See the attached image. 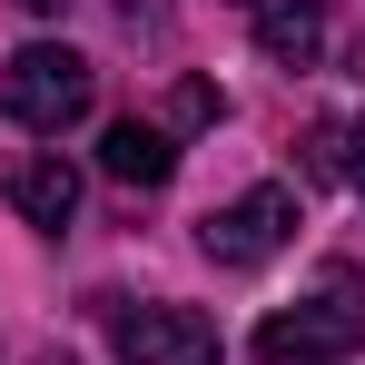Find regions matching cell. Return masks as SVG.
Returning <instances> with one entry per match:
<instances>
[{
	"label": "cell",
	"mask_w": 365,
	"mask_h": 365,
	"mask_svg": "<svg viewBox=\"0 0 365 365\" xmlns=\"http://www.w3.org/2000/svg\"><path fill=\"white\" fill-rule=\"evenodd\" d=\"M365 346V277L356 267H326V287L306 306H277L257 326V365H346Z\"/></svg>",
	"instance_id": "obj_1"
},
{
	"label": "cell",
	"mask_w": 365,
	"mask_h": 365,
	"mask_svg": "<svg viewBox=\"0 0 365 365\" xmlns=\"http://www.w3.org/2000/svg\"><path fill=\"white\" fill-rule=\"evenodd\" d=\"M89 99H99V69L79 60V50H60V40H30V50H10V69H0V109H10V128H30V138L79 128Z\"/></svg>",
	"instance_id": "obj_2"
},
{
	"label": "cell",
	"mask_w": 365,
	"mask_h": 365,
	"mask_svg": "<svg viewBox=\"0 0 365 365\" xmlns=\"http://www.w3.org/2000/svg\"><path fill=\"white\" fill-rule=\"evenodd\" d=\"M287 237H297V187H277V178L197 217V247H207L217 267H267V257H277Z\"/></svg>",
	"instance_id": "obj_3"
},
{
	"label": "cell",
	"mask_w": 365,
	"mask_h": 365,
	"mask_svg": "<svg viewBox=\"0 0 365 365\" xmlns=\"http://www.w3.org/2000/svg\"><path fill=\"white\" fill-rule=\"evenodd\" d=\"M109 336H119V365H227L217 326L197 306H119L109 297Z\"/></svg>",
	"instance_id": "obj_4"
},
{
	"label": "cell",
	"mask_w": 365,
	"mask_h": 365,
	"mask_svg": "<svg viewBox=\"0 0 365 365\" xmlns=\"http://www.w3.org/2000/svg\"><path fill=\"white\" fill-rule=\"evenodd\" d=\"M99 168H109L119 187H168V178H178V138H168L158 119H109Z\"/></svg>",
	"instance_id": "obj_5"
},
{
	"label": "cell",
	"mask_w": 365,
	"mask_h": 365,
	"mask_svg": "<svg viewBox=\"0 0 365 365\" xmlns=\"http://www.w3.org/2000/svg\"><path fill=\"white\" fill-rule=\"evenodd\" d=\"M10 207H20L30 227H69V217H79V168H69L60 148L20 158V168H10Z\"/></svg>",
	"instance_id": "obj_6"
},
{
	"label": "cell",
	"mask_w": 365,
	"mask_h": 365,
	"mask_svg": "<svg viewBox=\"0 0 365 365\" xmlns=\"http://www.w3.org/2000/svg\"><path fill=\"white\" fill-rule=\"evenodd\" d=\"M257 50L277 69H316V50H326V0H257Z\"/></svg>",
	"instance_id": "obj_7"
},
{
	"label": "cell",
	"mask_w": 365,
	"mask_h": 365,
	"mask_svg": "<svg viewBox=\"0 0 365 365\" xmlns=\"http://www.w3.org/2000/svg\"><path fill=\"white\" fill-rule=\"evenodd\" d=\"M227 119V99H217V79H178V89H168V138H187V128H217Z\"/></svg>",
	"instance_id": "obj_8"
},
{
	"label": "cell",
	"mask_w": 365,
	"mask_h": 365,
	"mask_svg": "<svg viewBox=\"0 0 365 365\" xmlns=\"http://www.w3.org/2000/svg\"><path fill=\"white\" fill-rule=\"evenodd\" d=\"M297 168H306V178H346V128L316 119V128H306V148H297Z\"/></svg>",
	"instance_id": "obj_9"
},
{
	"label": "cell",
	"mask_w": 365,
	"mask_h": 365,
	"mask_svg": "<svg viewBox=\"0 0 365 365\" xmlns=\"http://www.w3.org/2000/svg\"><path fill=\"white\" fill-rule=\"evenodd\" d=\"M346 178H356V187H365V119H356V128H346Z\"/></svg>",
	"instance_id": "obj_10"
},
{
	"label": "cell",
	"mask_w": 365,
	"mask_h": 365,
	"mask_svg": "<svg viewBox=\"0 0 365 365\" xmlns=\"http://www.w3.org/2000/svg\"><path fill=\"white\" fill-rule=\"evenodd\" d=\"M10 10H30V20H60V10H69V0H10Z\"/></svg>",
	"instance_id": "obj_11"
},
{
	"label": "cell",
	"mask_w": 365,
	"mask_h": 365,
	"mask_svg": "<svg viewBox=\"0 0 365 365\" xmlns=\"http://www.w3.org/2000/svg\"><path fill=\"white\" fill-rule=\"evenodd\" d=\"M40 365H69V356H60V346H50V356H40Z\"/></svg>",
	"instance_id": "obj_12"
},
{
	"label": "cell",
	"mask_w": 365,
	"mask_h": 365,
	"mask_svg": "<svg viewBox=\"0 0 365 365\" xmlns=\"http://www.w3.org/2000/svg\"><path fill=\"white\" fill-rule=\"evenodd\" d=\"M356 69H365V40H356Z\"/></svg>",
	"instance_id": "obj_13"
},
{
	"label": "cell",
	"mask_w": 365,
	"mask_h": 365,
	"mask_svg": "<svg viewBox=\"0 0 365 365\" xmlns=\"http://www.w3.org/2000/svg\"><path fill=\"white\" fill-rule=\"evenodd\" d=\"M237 10H257V0H237Z\"/></svg>",
	"instance_id": "obj_14"
}]
</instances>
